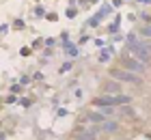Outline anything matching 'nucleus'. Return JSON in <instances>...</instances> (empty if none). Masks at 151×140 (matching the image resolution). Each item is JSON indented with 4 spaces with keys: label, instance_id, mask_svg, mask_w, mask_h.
Returning a JSON list of instances; mask_svg holds the SVG:
<instances>
[{
    "label": "nucleus",
    "instance_id": "7ed1b4c3",
    "mask_svg": "<svg viewBox=\"0 0 151 140\" xmlns=\"http://www.w3.org/2000/svg\"><path fill=\"white\" fill-rule=\"evenodd\" d=\"M123 65L127 67V71H134V73H142L145 71V62L138 60L132 54H123Z\"/></svg>",
    "mask_w": 151,
    "mask_h": 140
},
{
    "label": "nucleus",
    "instance_id": "6e6552de",
    "mask_svg": "<svg viewBox=\"0 0 151 140\" xmlns=\"http://www.w3.org/2000/svg\"><path fill=\"white\" fill-rule=\"evenodd\" d=\"M140 34H142V37H147V39H151V26H145Z\"/></svg>",
    "mask_w": 151,
    "mask_h": 140
},
{
    "label": "nucleus",
    "instance_id": "20e7f679",
    "mask_svg": "<svg viewBox=\"0 0 151 140\" xmlns=\"http://www.w3.org/2000/svg\"><path fill=\"white\" fill-rule=\"evenodd\" d=\"M112 78H114V80H121V82H132V84H138V82H140V73L114 69V71H112Z\"/></svg>",
    "mask_w": 151,
    "mask_h": 140
},
{
    "label": "nucleus",
    "instance_id": "39448f33",
    "mask_svg": "<svg viewBox=\"0 0 151 140\" xmlns=\"http://www.w3.org/2000/svg\"><path fill=\"white\" fill-rule=\"evenodd\" d=\"M104 90H106V95H119L121 93V84L119 82H108L104 86Z\"/></svg>",
    "mask_w": 151,
    "mask_h": 140
},
{
    "label": "nucleus",
    "instance_id": "0eeeda50",
    "mask_svg": "<svg viewBox=\"0 0 151 140\" xmlns=\"http://www.w3.org/2000/svg\"><path fill=\"white\" fill-rule=\"evenodd\" d=\"M104 129H106V131H114V129H116V123H112V121H108V118H106Z\"/></svg>",
    "mask_w": 151,
    "mask_h": 140
},
{
    "label": "nucleus",
    "instance_id": "1a4fd4ad",
    "mask_svg": "<svg viewBox=\"0 0 151 140\" xmlns=\"http://www.w3.org/2000/svg\"><path fill=\"white\" fill-rule=\"evenodd\" d=\"M138 2H151V0H138Z\"/></svg>",
    "mask_w": 151,
    "mask_h": 140
},
{
    "label": "nucleus",
    "instance_id": "f03ea898",
    "mask_svg": "<svg viewBox=\"0 0 151 140\" xmlns=\"http://www.w3.org/2000/svg\"><path fill=\"white\" fill-rule=\"evenodd\" d=\"M129 47V52H132V56H136L138 60L142 62H147L151 58V50L145 45V41H138V43H134V45H127Z\"/></svg>",
    "mask_w": 151,
    "mask_h": 140
},
{
    "label": "nucleus",
    "instance_id": "f257e3e1",
    "mask_svg": "<svg viewBox=\"0 0 151 140\" xmlns=\"http://www.w3.org/2000/svg\"><path fill=\"white\" fill-rule=\"evenodd\" d=\"M116 103H129V97L125 95H104L95 99V106L104 108V106H116Z\"/></svg>",
    "mask_w": 151,
    "mask_h": 140
},
{
    "label": "nucleus",
    "instance_id": "423d86ee",
    "mask_svg": "<svg viewBox=\"0 0 151 140\" xmlns=\"http://www.w3.org/2000/svg\"><path fill=\"white\" fill-rule=\"evenodd\" d=\"M88 121H93V123H101V121H106V116L101 114V112H91V114H88Z\"/></svg>",
    "mask_w": 151,
    "mask_h": 140
}]
</instances>
